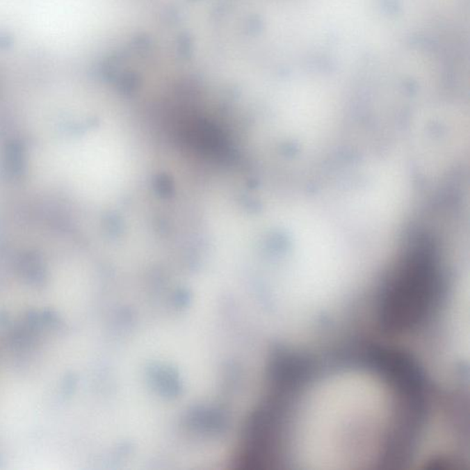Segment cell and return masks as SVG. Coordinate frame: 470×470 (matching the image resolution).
<instances>
[{
	"label": "cell",
	"mask_w": 470,
	"mask_h": 470,
	"mask_svg": "<svg viewBox=\"0 0 470 470\" xmlns=\"http://www.w3.org/2000/svg\"><path fill=\"white\" fill-rule=\"evenodd\" d=\"M315 378L294 400L279 429L286 457L307 470H352L382 457L398 426L388 381L363 368Z\"/></svg>",
	"instance_id": "obj_1"
},
{
	"label": "cell",
	"mask_w": 470,
	"mask_h": 470,
	"mask_svg": "<svg viewBox=\"0 0 470 470\" xmlns=\"http://www.w3.org/2000/svg\"><path fill=\"white\" fill-rule=\"evenodd\" d=\"M58 359H59V358H58ZM59 361H60V360H59ZM60 363H61V362H60ZM61 365H62V364H61ZM64 371H65V369H64ZM65 375H67V374H65ZM68 383H70V381H68ZM70 389H71V388H70ZM72 395H73V394H72ZM73 399H74V398H73ZM74 408H76V406H74ZM76 421H77V415H76Z\"/></svg>",
	"instance_id": "obj_2"
},
{
	"label": "cell",
	"mask_w": 470,
	"mask_h": 470,
	"mask_svg": "<svg viewBox=\"0 0 470 470\" xmlns=\"http://www.w3.org/2000/svg\"><path fill=\"white\" fill-rule=\"evenodd\" d=\"M57 373H58V372H57ZM58 375H59V374H58ZM59 377H60V376H59ZM61 381H62V380H61ZM62 383H63V382H62ZM63 385H64V384H63ZM64 388H65V387H64ZM65 394H67V392H65ZM67 400H68V399H67ZM68 404H70V403H68ZM70 412H71V411H70ZM71 416H72V414H71ZM72 421H73V420H72ZM73 427H74V426H73Z\"/></svg>",
	"instance_id": "obj_3"
}]
</instances>
